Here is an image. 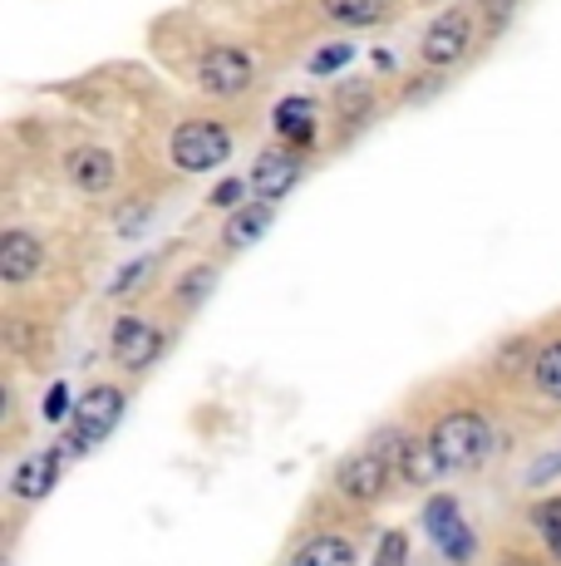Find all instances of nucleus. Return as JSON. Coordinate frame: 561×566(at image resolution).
<instances>
[{
    "instance_id": "obj_16",
    "label": "nucleus",
    "mask_w": 561,
    "mask_h": 566,
    "mask_svg": "<svg viewBox=\"0 0 561 566\" xmlns=\"http://www.w3.org/2000/svg\"><path fill=\"white\" fill-rule=\"evenodd\" d=\"M326 6L330 20H340V25H374V20L390 10V0H320Z\"/></svg>"
},
{
    "instance_id": "obj_14",
    "label": "nucleus",
    "mask_w": 561,
    "mask_h": 566,
    "mask_svg": "<svg viewBox=\"0 0 561 566\" xmlns=\"http://www.w3.org/2000/svg\"><path fill=\"white\" fill-rule=\"evenodd\" d=\"M272 227V202H252V207H236V217L226 222V247H246Z\"/></svg>"
},
{
    "instance_id": "obj_9",
    "label": "nucleus",
    "mask_w": 561,
    "mask_h": 566,
    "mask_svg": "<svg viewBox=\"0 0 561 566\" xmlns=\"http://www.w3.org/2000/svg\"><path fill=\"white\" fill-rule=\"evenodd\" d=\"M40 261H45V252H40V242L30 232L0 237V276L6 281H30L40 271Z\"/></svg>"
},
{
    "instance_id": "obj_5",
    "label": "nucleus",
    "mask_w": 561,
    "mask_h": 566,
    "mask_svg": "<svg viewBox=\"0 0 561 566\" xmlns=\"http://www.w3.org/2000/svg\"><path fill=\"white\" fill-rule=\"evenodd\" d=\"M424 522H428V532H434L438 552H444L448 562H468L473 557V532H468V522L458 517L453 497H434V503L424 507Z\"/></svg>"
},
{
    "instance_id": "obj_15",
    "label": "nucleus",
    "mask_w": 561,
    "mask_h": 566,
    "mask_svg": "<svg viewBox=\"0 0 561 566\" xmlns=\"http://www.w3.org/2000/svg\"><path fill=\"white\" fill-rule=\"evenodd\" d=\"M296 566H354V547L345 537H316L296 552Z\"/></svg>"
},
{
    "instance_id": "obj_17",
    "label": "nucleus",
    "mask_w": 561,
    "mask_h": 566,
    "mask_svg": "<svg viewBox=\"0 0 561 566\" xmlns=\"http://www.w3.org/2000/svg\"><path fill=\"white\" fill-rule=\"evenodd\" d=\"M532 375H537V389H542V395L561 399V340H557V345H547V350L537 355Z\"/></svg>"
},
{
    "instance_id": "obj_13",
    "label": "nucleus",
    "mask_w": 561,
    "mask_h": 566,
    "mask_svg": "<svg viewBox=\"0 0 561 566\" xmlns=\"http://www.w3.org/2000/svg\"><path fill=\"white\" fill-rule=\"evenodd\" d=\"M276 134L286 138V144H310V138H316V104L286 99L276 108Z\"/></svg>"
},
{
    "instance_id": "obj_10",
    "label": "nucleus",
    "mask_w": 561,
    "mask_h": 566,
    "mask_svg": "<svg viewBox=\"0 0 561 566\" xmlns=\"http://www.w3.org/2000/svg\"><path fill=\"white\" fill-rule=\"evenodd\" d=\"M55 478H60V449H50V453H35V459L20 463L10 488H15V497H25V503H40V497L55 488Z\"/></svg>"
},
{
    "instance_id": "obj_3",
    "label": "nucleus",
    "mask_w": 561,
    "mask_h": 566,
    "mask_svg": "<svg viewBox=\"0 0 561 566\" xmlns=\"http://www.w3.org/2000/svg\"><path fill=\"white\" fill-rule=\"evenodd\" d=\"M226 154H232V134L222 124H208V118H192L172 134V163L182 172H208L226 163Z\"/></svg>"
},
{
    "instance_id": "obj_23",
    "label": "nucleus",
    "mask_w": 561,
    "mask_h": 566,
    "mask_svg": "<svg viewBox=\"0 0 561 566\" xmlns=\"http://www.w3.org/2000/svg\"><path fill=\"white\" fill-rule=\"evenodd\" d=\"M64 409H70V389L55 385L50 389V399H45V419H64Z\"/></svg>"
},
{
    "instance_id": "obj_19",
    "label": "nucleus",
    "mask_w": 561,
    "mask_h": 566,
    "mask_svg": "<svg viewBox=\"0 0 561 566\" xmlns=\"http://www.w3.org/2000/svg\"><path fill=\"white\" fill-rule=\"evenodd\" d=\"M212 281H218V276H212V271H192V276H182L178 301H188V306H198V301L212 291Z\"/></svg>"
},
{
    "instance_id": "obj_25",
    "label": "nucleus",
    "mask_w": 561,
    "mask_h": 566,
    "mask_svg": "<svg viewBox=\"0 0 561 566\" xmlns=\"http://www.w3.org/2000/svg\"><path fill=\"white\" fill-rule=\"evenodd\" d=\"M502 566H532V562H522V557H512V562H502Z\"/></svg>"
},
{
    "instance_id": "obj_24",
    "label": "nucleus",
    "mask_w": 561,
    "mask_h": 566,
    "mask_svg": "<svg viewBox=\"0 0 561 566\" xmlns=\"http://www.w3.org/2000/svg\"><path fill=\"white\" fill-rule=\"evenodd\" d=\"M144 266H148V261H134V266H128V271H124V276H118V281H114V291H128V286H134V281H138V276H144Z\"/></svg>"
},
{
    "instance_id": "obj_8",
    "label": "nucleus",
    "mask_w": 561,
    "mask_h": 566,
    "mask_svg": "<svg viewBox=\"0 0 561 566\" xmlns=\"http://www.w3.org/2000/svg\"><path fill=\"white\" fill-rule=\"evenodd\" d=\"M468 35H473L468 10H448V15H438L434 25H428V35H424V60H428V64H453L463 50H468Z\"/></svg>"
},
{
    "instance_id": "obj_11",
    "label": "nucleus",
    "mask_w": 561,
    "mask_h": 566,
    "mask_svg": "<svg viewBox=\"0 0 561 566\" xmlns=\"http://www.w3.org/2000/svg\"><path fill=\"white\" fill-rule=\"evenodd\" d=\"M64 168H70L74 188H84V192H104L114 182V158L104 148H74Z\"/></svg>"
},
{
    "instance_id": "obj_7",
    "label": "nucleus",
    "mask_w": 561,
    "mask_h": 566,
    "mask_svg": "<svg viewBox=\"0 0 561 566\" xmlns=\"http://www.w3.org/2000/svg\"><path fill=\"white\" fill-rule=\"evenodd\" d=\"M158 350H163V335H158L154 325H144V321H118L114 325V360L124 369L154 365Z\"/></svg>"
},
{
    "instance_id": "obj_6",
    "label": "nucleus",
    "mask_w": 561,
    "mask_h": 566,
    "mask_svg": "<svg viewBox=\"0 0 561 566\" xmlns=\"http://www.w3.org/2000/svg\"><path fill=\"white\" fill-rule=\"evenodd\" d=\"M198 80L208 84L212 94H236L252 84V60L242 50H208L198 60Z\"/></svg>"
},
{
    "instance_id": "obj_1",
    "label": "nucleus",
    "mask_w": 561,
    "mask_h": 566,
    "mask_svg": "<svg viewBox=\"0 0 561 566\" xmlns=\"http://www.w3.org/2000/svg\"><path fill=\"white\" fill-rule=\"evenodd\" d=\"M404 463H409V443L404 439H380L364 453H354V459L340 468L336 483H340L345 497H354V503H374V497L394 483V473H404Z\"/></svg>"
},
{
    "instance_id": "obj_22",
    "label": "nucleus",
    "mask_w": 561,
    "mask_h": 566,
    "mask_svg": "<svg viewBox=\"0 0 561 566\" xmlns=\"http://www.w3.org/2000/svg\"><path fill=\"white\" fill-rule=\"evenodd\" d=\"M242 192H246V182H242V178H226L222 188L212 192V202H218V207H232V202H242Z\"/></svg>"
},
{
    "instance_id": "obj_4",
    "label": "nucleus",
    "mask_w": 561,
    "mask_h": 566,
    "mask_svg": "<svg viewBox=\"0 0 561 566\" xmlns=\"http://www.w3.org/2000/svg\"><path fill=\"white\" fill-rule=\"evenodd\" d=\"M118 413H124V395H118V389H109V385L89 389V395L80 399V409H74V433L64 439L60 453H84L99 439H109L118 429Z\"/></svg>"
},
{
    "instance_id": "obj_21",
    "label": "nucleus",
    "mask_w": 561,
    "mask_h": 566,
    "mask_svg": "<svg viewBox=\"0 0 561 566\" xmlns=\"http://www.w3.org/2000/svg\"><path fill=\"white\" fill-rule=\"evenodd\" d=\"M537 522H542L547 542H552V552L561 557V503H547V507H537Z\"/></svg>"
},
{
    "instance_id": "obj_2",
    "label": "nucleus",
    "mask_w": 561,
    "mask_h": 566,
    "mask_svg": "<svg viewBox=\"0 0 561 566\" xmlns=\"http://www.w3.org/2000/svg\"><path fill=\"white\" fill-rule=\"evenodd\" d=\"M438 468H468L488 453V419L483 413H448L434 433H428Z\"/></svg>"
},
{
    "instance_id": "obj_20",
    "label": "nucleus",
    "mask_w": 561,
    "mask_h": 566,
    "mask_svg": "<svg viewBox=\"0 0 561 566\" xmlns=\"http://www.w3.org/2000/svg\"><path fill=\"white\" fill-rule=\"evenodd\" d=\"M409 557V542H404V532H384V542H380V557H374V566H404Z\"/></svg>"
},
{
    "instance_id": "obj_18",
    "label": "nucleus",
    "mask_w": 561,
    "mask_h": 566,
    "mask_svg": "<svg viewBox=\"0 0 561 566\" xmlns=\"http://www.w3.org/2000/svg\"><path fill=\"white\" fill-rule=\"evenodd\" d=\"M350 45H326V50H316V60H310V74H336L340 64H350Z\"/></svg>"
},
{
    "instance_id": "obj_12",
    "label": "nucleus",
    "mask_w": 561,
    "mask_h": 566,
    "mask_svg": "<svg viewBox=\"0 0 561 566\" xmlns=\"http://www.w3.org/2000/svg\"><path fill=\"white\" fill-rule=\"evenodd\" d=\"M296 172H300V163L290 154H262L252 168V188L262 192V198H280V192L296 182Z\"/></svg>"
}]
</instances>
